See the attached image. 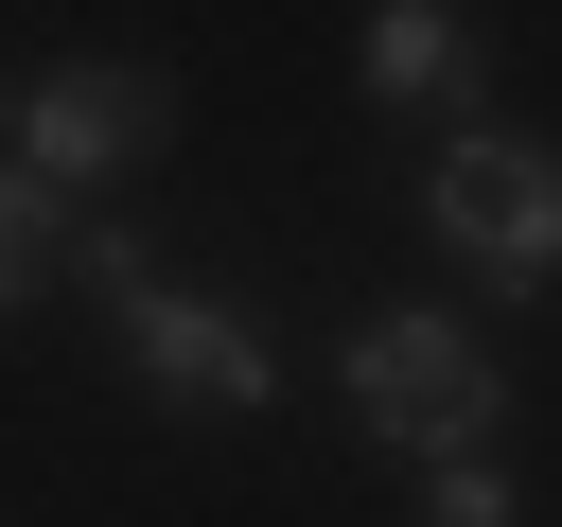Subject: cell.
I'll use <instances>...</instances> for the list:
<instances>
[{"label":"cell","mask_w":562,"mask_h":527,"mask_svg":"<svg viewBox=\"0 0 562 527\" xmlns=\"http://www.w3.org/2000/svg\"><path fill=\"white\" fill-rule=\"evenodd\" d=\"M70 281L123 316V369H140L158 404H211V422H263V404H281V351H263V334H246L211 281H158V264H140L105 211H70Z\"/></svg>","instance_id":"cell-1"},{"label":"cell","mask_w":562,"mask_h":527,"mask_svg":"<svg viewBox=\"0 0 562 527\" xmlns=\"http://www.w3.org/2000/svg\"><path fill=\"white\" fill-rule=\"evenodd\" d=\"M351 422H369L386 457H492V439H509V369H492L439 299H404V316H351Z\"/></svg>","instance_id":"cell-2"},{"label":"cell","mask_w":562,"mask_h":527,"mask_svg":"<svg viewBox=\"0 0 562 527\" xmlns=\"http://www.w3.org/2000/svg\"><path fill=\"white\" fill-rule=\"evenodd\" d=\"M422 228H439L492 299H544V281H562V158H544L527 123H439V158H422Z\"/></svg>","instance_id":"cell-3"},{"label":"cell","mask_w":562,"mask_h":527,"mask_svg":"<svg viewBox=\"0 0 562 527\" xmlns=\"http://www.w3.org/2000/svg\"><path fill=\"white\" fill-rule=\"evenodd\" d=\"M158 141H176V88H158V70L70 53V70H35V88H18V176H35L53 211H88L105 176H140Z\"/></svg>","instance_id":"cell-4"},{"label":"cell","mask_w":562,"mask_h":527,"mask_svg":"<svg viewBox=\"0 0 562 527\" xmlns=\"http://www.w3.org/2000/svg\"><path fill=\"white\" fill-rule=\"evenodd\" d=\"M474 70H492L474 0H369V35H351V88L369 105H474Z\"/></svg>","instance_id":"cell-5"},{"label":"cell","mask_w":562,"mask_h":527,"mask_svg":"<svg viewBox=\"0 0 562 527\" xmlns=\"http://www.w3.org/2000/svg\"><path fill=\"white\" fill-rule=\"evenodd\" d=\"M53 264H70V211L0 158V316H35V281H53Z\"/></svg>","instance_id":"cell-6"},{"label":"cell","mask_w":562,"mask_h":527,"mask_svg":"<svg viewBox=\"0 0 562 527\" xmlns=\"http://www.w3.org/2000/svg\"><path fill=\"white\" fill-rule=\"evenodd\" d=\"M404 527H509V474H492V457H422Z\"/></svg>","instance_id":"cell-7"},{"label":"cell","mask_w":562,"mask_h":527,"mask_svg":"<svg viewBox=\"0 0 562 527\" xmlns=\"http://www.w3.org/2000/svg\"><path fill=\"white\" fill-rule=\"evenodd\" d=\"M0 158H18V88H0Z\"/></svg>","instance_id":"cell-8"}]
</instances>
